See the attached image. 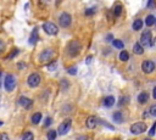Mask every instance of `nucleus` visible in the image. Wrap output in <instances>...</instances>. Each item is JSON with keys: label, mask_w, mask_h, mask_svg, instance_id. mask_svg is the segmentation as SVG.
<instances>
[{"label": "nucleus", "mask_w": 156, "mask_h": 140, "mask_svg": "<svg viewBox=\"0 0 156 140\" xmlns=\"http://www.w3.org/2000/svg\"><path fill=\"white\" fill-rule=\"evenodd\" d=\"M81 49H82V48H81V43H79V42H77V40H72V42H70V44H68L67 53H68L72 57H75L76 55L79 54Z\"/></svg>", "instance_id": "1"}, {"label": "nucleus", "mask_w": 156, "mask_h": 140, "mask_svg": "<svg viewBox=\"0 0 156 140\" xmlns=\"http://www.w3.org/2000/svg\"><path fill=\"white\" fill-rule=\"evenodd\" d=\"M4 87H5V90L6 92H12L14 89L16 88V78L12 74H9L5 78V82H4Z\"/></svg>", "instance_id": "2"}, {"label": "nucleus", "mask_w": 156, "mask_h": 140, "mask_svg": "<svg viewBox=\"0 0 156 140\" xmlns=\"http://www.w3.org/2000/svg\"><path fill=\"white\" fill-rule=\"evenodd\" d=\"M145 131H147V124L144 122H137V123L132 124V127H131V133L134 135H139V134L144 133Z\"/></svg>", "instance_id": "3"}, {"label": "nucleus", "mask_w": 156, "mask_h": 140, "mask_svg": "<svg viewBox=\"0 0 156 140\" xmlns=\"http://www.w3.org/2000/svg\"><path fill=\"white\" fill-rule=\"evenodd\" d=\"M54 55H55V53H54L53 49H45V50H43V51L40 53L39 61L40 62H49L50 60L54 57Z\"/></svg>", "instance_id": "4"}, {"label": "nucleus", "mask_w": 156, "mask_h": 140, "mask_svg": "<svg viewBox=\"0 0 156 140\" xmlns=\"http://www.w3.org/2000/svg\"><path fill=\"white\" fill-rule=\"evenodd\" d=\"M71 126H72V121L70 118L66 119V121H64L57 128V134L59 135H66L68 133V131L71 129Z\"/></svg>", "instance_id": "5"}, {"label": "nucleus", "mask_w": 156, "mask_h": 140, "mask_svg": "<svg viewBox=\"0 0 156 140\" xmlns=\"http://www.w3.org/2000/svg\"><path fill=\"white\" fill-rule=\"evenodd\" d=\"M140 43L143 46H151L152 45V34L150 31L143 32V34L140 37Z\"/></svg>", "instance_id": "6"}, {"label": "nucleus", "mask_w": 156, "mask_h": 140, "mask_svg": "<svg viewBox=\"0 0 156 140\" xmlns=\"http://www.w3.org/2000/svg\"><path fill=\"white\" fill-rule=\"evenodd\" d=\"M71 22H72V17H71L70 14H67V12H62V14L60 15V17H59V23H60L61 27L67 28V27H70Z\"/></svg>", "instance_id": "7"}, {"label": "nucleus", "mask_w": 156, "mask_h": 140, "mask_svg": "<svg viewBox=\"0 0 156 140\" xmlns=\"http://www.w3.org/2000/svg\"><path fill=\"white\" fill-rule=\"evenodd\" d=\"M43 29L45 31V33L49 34V35H56L57 32H59V29H57L56 25L53 23V22H45V23L43 25Z\"/></svg>", "instance_id": "8"}, {"label": "nucleus", "mask_w": 156, "mask_h": 140, "mask_svg": "<svg viewBox=\"0 0 156 140\" xmlns=\"http://www.w3.org/2000/svg\"><path fill=\"white\" fill-rule=\"evenodd\" d=\"M40 83V76L38 73H32L28 79H27V84L30 87V88H37Z\"/></svg>", "instance_id": "9"}, {"label": "nucleus", "mask_w": 156, "mask_h": 140, "mask_svg": "<svg viewBox=\"0 0 156 140\" xmlns=\"http://www.w3.org/2000/svg\"><path fill=\"white\" fill-rule=\"evenodd\" d=\"M141 69L144 73H151L155 69V64L151 61V60H145V61L141 64Z\"/></svg>", "instance_id": "10"}, {"label": "nucleus", "mask_w": 156, "mask_h": 140, "mask_svg": "<svg viewBox=\"0 0 156 140\" xmlns=\"http://www.w3.org/2000/svg\"><path fill=\"white\" fill-rule=\"evenodd\" d=\"M18 104L23 108L29 110L30 107H32V105H33V101H32V100H29V99H27V97H25V96H21L18 99Z\"/></svg>", "instance_id": "11"}, {"label": "nucleus", "mask_w": 156, "mask_h": 140, "mask_svg": "<svg viewBox=\"0 0 156 140\" xmlns=\"http://www.w3.org/2000/svg\"><path fill=\"white\" fill-rule=\"evenodd\" d=\"M98 122H99V119H98L97 117L90 116V117L87 118V121H86V127H87L88 129H94V128L97 127Z\"/></svg>", "instance_id": "12"}, {"label": "nucleus", "mask_w": 156, "mask_h": 140, "mask_svg": "<svg viewBox=\"0 0 156 140\" xmlns=\"http://www.w3.org/2000/svg\"><path fill=\"white\" fill-rule=\"evenodd\" d=\"M38 38H39V35H38V28H34L33 31H32V34H30V37H29V44H32V45L37 44Z\"/></svg>", "instance_id": "13"}, {"label": "nucleus", "mask_w": 156, "mask_h": 140, "mask_svg": "<svg viewBox=\"0 0 156 140\" xmlns=\"http://www.w3.org/2000/svg\"><path fill=\"white\" fill-rule=\"evenodd\" d=\"M148 100H149V94L147 92H141L138 95V102L139 104H147Z\"/></svg>", "instance_id": "14"}, {"label": "nucleus", "mask_w": 156, "mask_h": 140, "mask_svg": "<svg viewBox=\"0 0 156 140\" xmlns=\"http://www.w3.org/2000/svg\"><path fill=\"white\" fill-rule=\"evenodd\" d=\"M133 53L137 54V55H141L144 53V48H143V45H141L140 42L134 44V46H133Z\"/></svg>", "instance_id": "15"}, {"label": "nucleus", "mask_w": 156, "mask_h": 140, "mask_svg": "<svg viewBox=\"0 0 156 140\" xmlns=\"http://www.w3.org/2000/svg\"><path fill=\"white\" fill-rule=\"evenodd\" d=\"M113 105H115V97L113 96H106L105 99H104V106L111 107Z\"/></svg>", "instance_id": "16"}, {"label": "nucleus", "mask_w": 156, "mask_h": 140, "mask_svg": "<svg viewBox=\"0 0 156 140\" xmlns=\"http://www.w3.org/2000/svg\"><path fill=\"white\" fill-rule=\"evenodd\" d=\"M145 23H147L148 27H151L154 23H156V17L152 16V15H148L147 16V19H145Z\"/></svg>", "instance_id": "17"}, {"label": "nucleus", "mask_w": 156, "mask_h": 140, "mask_svg": "<svg viewBox=\"0 0 156 140\" xmlns=\"http://www.w3.org/2000/svg\"><path fill=\"white\" fill-rule=\"evenodd\" d=\"M143 25H144V22L141 21V19H136L134 23H133V29L134 31H140V29L143 28Z\"/></svg>", "instance_id": "18"}, {"label": "nucleus", "mask_w": 156, "mask_h": 140, "mask_svg": "<svg viewBox=\"0 0 156 140\" xmlns=\"http://www.w3.org/2000/svg\"><path fill=\"white\" fill-rule=\"evenodd\" d=\"M41 121V113L40 112H36L32 116V123L33 124H39V122Z\"/></svg>", "instance_id": "19"}, {"label": "nucleus", "mask_w": 156, "mask_h": 140, "mask_svg": "<svg viewBox=\"0 0 156 140\" xmlns=\"http://www.w3.org/2000/svg\"><path fill=\"white\" fill-rule=\"evenodd\" d=\"M118 57H120V60L121 61H128L129 60V54L126 51V50H122V51L120 53V55H118Z\"/></svg>", "instance_id": "20"}, {"label": "nucleus", "mask_w": 156, "mask_h": 140, "mask_svg": "<svg viewBox=\"0 0 156 140\" xmlns=\"http://www.w3.org/2000/svg\"><path fill=\"white\" fill-rule=\"evenodd\" d=\"M112 45L115 46L116 49H123L124 44L122 40H120V39H115V40H112Z\"/></svg>", "instance_id": "21"}, {"label": "nucleus", "mask_w": 156, "mask_h": 140, "mask_svg": "<svg viewBox=\"0 0 156 140\" xmlns=\"http://www.w3.org/2000/svg\"><path fill=\"white\" fill-rule=\"evenodd\" d=\"M121 14H122V5L117 4L115 6V9H113V15H115L116 17H118V16H121Z\"/></svg>", "instance_id": "22"}, {"label": "nucleus", "mask_w": 156, "mask_h": 140, "mask_svg": "<svg viewBox=\"0 0 156 140\" xmlns=\"http://www.w3.org/2000/svg\"><path fill=\"white\" fill-rule=\"evenodd\" d=\"M113 121L117 122V123H121L123 121V116L121 112H115L113 113Z\"/></svg>", "instance_id": "23"}, {"label": "nucleus", "mask_w": 156, "mask_h": 140, "mask_svg": "<svg viewBox=\"0 0 156 140\" xmlns=\"http://www.w3.org/2000/svg\"><path fill=\"white\" fill-rule=\"evenodd\" d=\"M22 140H34V135H33V133H32V132H27V133H25L23 136H22Z\"/></svg>", "instance_id": "24"}, {"label": "nucleus", "mask_w": 156, "mask_h": 140, "mask_svg": "<svg viewBox=\"0 0 156 140\" xmlns=\"http://www.w3.org/2000/svg\"><path fill=\"white\" fill-rule=\"evenodd\" d=\"M56 132L55 131H50L49 133H48V140H55L56 139Z\"/></svg>", "instance_id": "25"}, {"label": "nucleus", "mask_w": 156, "mask_h": 140, "mask_svg": "<svg viewBox=\"0 0 156 140\" xmlns=\"http://www.w3.org/2000/svg\"><path fill=\"white\" fill-rule=\"evenodd\" d=\"M155 132H156V122L152 124V127L150 128V131H149V135L150 136H152V135H155Z\"/></svg>", "instance_id": "26"}, {"label": "nucleus", "mask_w": 156, "mask_h": 140, "mask_svg": "<svg viewBox=\"0 0 156 140\" xmlns=\"http://www.w3.org/2000/svg\"><path fill=\"white\" fill-rule=\"evenodd\" d=\"M48 69H49V71H55V69H56V62L54 61V62L49 64L48 65Z\"/></svg>", "instance_id": "27"}, {"label": "nucleus", "mask_w": 156, "mask_h": 140, "mask_svg": "<svg viewBox=\"0 0 156 140\" xmlns=\"http://www.w3.org/2000/svg\"><path fill=\"white\" fill-rule=\"evenodd\" d=\"M67 72H68V74L75 76V74L77 73V68H76V67H71V68H68V69H67Z\"/></svg>", "instance_id": "28"}, {"label": "nucleus", "mask_w": 156, "mask_h": 140, "mask_svg": "<svg viewBox=\"0 0 156 140\" xmlns=\"http://www.w3.org/2000/svg\"><path fill=\"white\" fill-rule=\"evenodd\" d=\"M149 112L151 113V116H155V117H156V105H154V106H151V107H150Z\"/></svg>", "instance_id": "29"}, {"label": "nucleus", "mask_w": 156, "mask_h": 140, "mask_svg": "<svg viewBox=\"0 0 156 140\" xmlns=\"http://www.w3.org/2000/svg\"><path fill=\"white\" fill-rule=\"evenodd\" d=\"M51 123H53V119H51L50 117H48L45 119V122H44V127H49V126H51Z\"/></svg>", "instance_id": "30"}, {"label": "nucleus", "mask_w": 156, "mask_h": 140, "mask_svg": "<svg viewBox=\"0 0 156 140\" xmlns=\"http://www.w3.org/2000/svg\"><path fill=\"white\" fill-rule=\"evenodd\" d=\"M147 7H148V9H154V7H155V0H149Z\"/></svg>", "instance_id": "31"}, {"label": "nucleus", "mask_w": 156, "mask_h": 140, "mask_svg": "<svg viewBox=\"0 0 156 140\" xmlns=\"http://www.w3.org/2000/svg\"><path fill=\"white\" fill-rule=\"evenodd\" d=\"M5 51V43L3 40H0V55Z\"/></svg>", "instance_id": "32"}, {"label": "nucleus", "mask_w": 156, "mask_h": 140, "mask_svg": "<svg viewBox=\"0 0 156 140\" xmlns=\"http://www.w3.org/2000/svg\"><path fill=\"white\" fill-rule=\"evenodd\" d=\"M93 14H95V9H88V10H86V15L87 16H90Z\"/></svg>", "instance_id": "33"}, {"label": "nucleus", "mask_w": 156, "mask_h": 140, "mask_svg": "<svg viewBox=\"0 0 156 140\" xmlns=\"http://www.w3.org/2000/svg\"><path fill=\"white\" fill-rule=\"evenodd\" d=\"M126 102H128V97H123L120 100V102H118V106H123Z\"/></svg>", "instance_id": "34"}, {"label": "nucleus", "mask_w": 156, "mask_h": 140, "mask_svg": "<svg viewBox=\"0 0 156 140\" xmlns=\"http://www.w3.org/2000/svg\"><path fill=\"white\" fill-rule=\"evenodd\" d=\"M18 53H20V51H18L17 49H16V50H14V53H12V54H10V55L7 56V60H9V58H14V57H15V56H16Z\"/></svg>", "instance_id": "35"}, {"label": "nucleus", "mask_w": 156, "mask_h": 140, "mask_svg": "<svg viewBox=\"0 0 156 140\" xmlns=\"http://www.w3.org/2000/svg\"><path fill=\"white\" fill-rule=\"evenodd\" d=\"M77 140H88V138L86 135H81V136L77 138Z\"/></svg>", "instance_id": "36"}, {"label": "nucleus", "mask_w": 156, "mask_h": 140, "mask_svg": "<svg viewBox=\"0 0 156 140\" xmlns=\"http://www.w3.org/2000/svg\"><path fill=\"white\" fill-rule=\"evenodd\" d=\"M91 58H93L91 56H89V57H87V60H86V64H87V65H89V64L91 62Z\"/></svg>", "instance_id": "37"}, {"label": "nucleus", "mask_w": 156, "mask_h": 140, "mask_svg": "<svg viewBox=\"0 0 156 140\" xmlns=\"http://www.w3.org/2000/svg\"><path fill=\"white\" fill-rule=\"evenodd\" d=\"M152 97L156 99V87L154 88V90H152Z\"/></svg>", "instance_id": "38"}, {"label": "nucleus", "mask_w": 156, "mask_h": 140, "mask_svg": "<svg viewBox=\"0 0 156 140\" xmlns=\"http://www.w3.org/2000/svg\"><path fill=\"white\" fill-rule=\"evenodd\" d=\"M106 40H107V42H110V40H112V34H109V35L106 37Z\"/></svg>", "instance_id": "39"}, {"label": "nucleus", "mask_w": 156, "mask_h": 140, "mask_svg": "<svg viewBox=\"0 0 156 140\" xmlns=\"http://www.w3.org/2000/svg\"><path fill=\"white\" fill-rule=\"evenodd\" d=\"M1 140H9L7 135H6V134H3V135H1Z\"/></svg>", "instance_id": "40"}, {"label": "nucleus", "mask_w": 156, "mask_h": 140, "mask_svg": "<svg viewBox=\"0 0 156 140\" xmlns=\"http://www.w3.org/2000/svg\"><path fill=\"white\" fill-rule=\"evenodd\" d=\"M17 66H18V68H20V67H21V68H25V64H18Z\"/></svg>", "instance_id": "41"}, {"label": "nucleus", "mask_w": 156, "mask_h": 140, "mask_svg": "<svg viewBox=\"0 0 156 140\" xmlns=\"http://www.w3.org/2000/svg\"><path fill=\"white\" fill-rule=\"evenodd\" d=\"M148 113H149L148 111H145V112H144V117H145V118H148V117H149V115H148Z\"/></svg>", "instance_id": "42"}, {"label": "nucleus", "mask_w": 156, "mask_h": 140, "mask_svg": "<svg viewBox=\"0 0 156 140\" xmlns=\"http://www.w3.org/2000/svg\"><path fill=\"white\" fill-rule=\"evenodd\" d=\"M144 140H151V139H150V138H145Z\"/></svg>", "instance_id": "43"}, {"label": "nucleus", "mask_w": 156, "mask_h": 140, "mask_svg": "<svg viewBox=\"0 0 156 140\" xmlns=\"http://www.w3.org/2000/svg\"><path fill=\"white\" fill-rule=\"evenodd\" d=\"M0 126H3V122L1 121H0Z\"/></svg>", "instance_id": "44"}, {"label": "nucleus", "mask_w": 156, "mask_h": 140, "mask_svg": "<svg viewBox=\"0 0 156 140\" xmlns=\"http://www.w3.org/2000/svg\"><path fill=\"white\" fill-rule=\"evenodd\" d=\"M0 78H1V72H0Z\"/></svg>", "instance_id": "45"}]
</instances>
